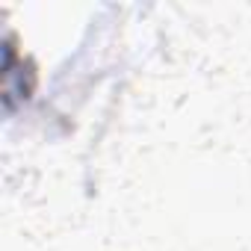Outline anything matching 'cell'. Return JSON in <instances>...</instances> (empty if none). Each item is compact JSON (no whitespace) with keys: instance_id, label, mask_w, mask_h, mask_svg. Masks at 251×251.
<instances>
[{"instance_id":"cell-1","label":"cell","mask_w":251,"mask_h":251,"mask_svg":"<svg viewBox=\"0 0 251 251\" xmlns=\"http://www.w3.org/2000/svg\"><path fill=\"white\" fill-rule=\"evenodd\" d=\"M0 86H3L6 106H15V100H24L33 89V71L24 62V56L15 48V39H6L3 45V71H0Z\"/></svg>"}]
</instances>
